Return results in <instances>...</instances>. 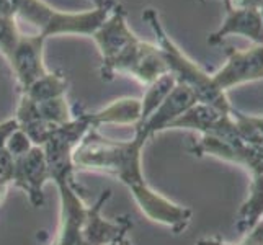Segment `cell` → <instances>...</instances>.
I'll use <instances>...</instances> for the list:
<instances>
[{
    "label": "cell",
    "instance_id": "cell-1",
    "mask_svg": "<svg viewBox=\"0 0 263 245\" xmlns=\"http://www.w3.org/2000/svg\"><path fill=\"white\" fill-rule=\"evenodd\" d=\"M149 139L134 133L129 141H116L105 138L98 129H92L80 141L72 154L76 170L102 172L113 175L123 185L131 186L144 180L142 149Z\"/></svg>",
    "mask_w": 263,
    "mask_h": 245
},
{
    "label": "cell",
    "instance_id": "cell-2",
    "mask_svg": "<svg viewBox=\"0 0 263 245\" xmlns=\"http://www.w3.org/2000/svg\"><path fill=\"white\" fill-rule=\"evenodd\" d=\"M142 18L151 25L154 34H156L157 46L167 62L168 74L175 77L177 84L192 90L199 103L211 105L222 113H232L234 106L231 105L226 92L216 87L213 82V74H208L201 66H198L177 46L162 26L157 12L154 8H147Z\"/></svg>",
    "mask_w": 263,
    "mask_h": 245
},
{
    "label": "cell",
    "instance_id": "cell-3",
    "mask_svg": "<svg viewBox=\"0 0 263 245\" xmlns=\"http://www.w3.org/2000/svg\"><path fill=\"white\" fill-rule=\"evenodd\" d=\"M116 7V2L111 0L103 7H95L88 12H59L56 8L44 4L43 0H16V15L23 20L34 25L40 30L38 34L43 38L56 34H85L92 36L106 16Z\"/></svg>",
    "mask_w": 263,
    "mask_h": 245
},
{
    "label": "cell",
    "instance_id": "cell-4",
    "mask_svg": "<svg viewBox=\"0 0 263 245\" xmlns=\"http://www.w3.org/2000/svg\"><path fill=\"white\" fill-rule=\"evenodd\" d=\"M128 190L131 192L134 201L139 206L142 214L152 222L165 225L174 234H180L188 228L193 216L192 210L170 201L164 195L157 193L147 183L146 178L128 186Z\"/></svg>",
    "mask_w": 263,
    "mask_h": 245
},
{
    "label": "cell",
    "instance_id": "cell-5",
    "mask_svg": "<svg viewBox=\"0 0 263 245\" xmlns=\"http://www.w3.org/2000/svg\"><path fill=\"white\" fill-rule=\"evenodd\" d=\"M59 192V231L52 245H80V232L88 213L74 175L52 180Z\"/></svg>",
    "mask_w": 263,
    "mask_h": 245
},
{
    "label": "cell",
    "instance_id": "cell-6",
    "mask_svg": "<svg viewBox=\"0 0 263 245\" xmlns=\"http://www.w3.org/2000/svg\"><path fill=\"white\" fill-rule=\"evenodd\" d=\"M97 46L102 54V67H100V76L103 80L110 82L113 80L111 67L116 59L128 49L131 44H134L139 38L136 36L128 26L126 22V10L116 4L111 13L106 16V20L102 26L92 34Z\"/></svg>",
    "mask_w": 263,
    "mask_h": 245
},
{
    "label": "cell",
    "instance_id": "cell-7",
    "mask_svg": "<svg viewBox=\"0 0 263 245\" xmlns=\"http://www.w3.org/2000/svg\"><path fill=\"white\" fill-rule=\"evenodd\" d=\"M226 54V64L213 74V82L219 90L228 92L229 88L263 80V44H253L249 49L228 48Z\"/></svg>",
    "mask_w": 263,
    "mask_h": 245
},
{
    "label": "cell",
    "instance_id": "cell-8",
    "mask_svg": "<svg viewBox=\"0 0 263 245\" xmlns=\"http://www.w3.org/2000/svg\"><path fill=\"white\" fill-rule=\"evenodd\" d=\"M49 180L51 174L43 147L33 146V149L26 156L15 159L12 185L25 192L33 208H41L46 201L44 186Z\"/></svg>",
    "mask_w": 263,
    "mask_h": 245
},
{
    "label": "cell",
    "instance_id": "cell-9",
    "mask_svg": "<svg viewBox=\"0 0 263 245\" xmlns=\"http://www.w3.org/2000/svg\"><path fill=\"white\" fill-rule=\"evenodd\" d=\"M110 198L111 190H105L97 198V201L88 206V213L80 232V245H108L120 234L131 231L133 222L128 216L118 217L116 221H108L102 216V208Z\"/></svg>",
    "mask_w": 263,
    "mask_h": 245
},
{
    "label": "cell",
    "instance_id": "cell-10",
    "mask_svg": "<svg viewBox=\"0 0 263 245\" xmlns=\"http://www.w3.org/2000/svg\"><path fill=\"white\" fill-rule=\"evenodd\" d=\"M44 43H46V38H43L41 34H22L12 58L8 59L13 74L20 82L22 92H25L34 80H38L48 72L43 61Z\"/></svg>",
    "mask_w": 263,
    "mask_h": 245
},
{
    "label": "cell",
    "instance_id": "cell-11",
    "mask_svg": "<svg viewBox=\"0 0 263 245\" xmlns=\"http://www.w3.org/2000/svg\"><path fill=\"white\" fill-rule=\"evenodd\" d=\"M198 102L195 93L185 85L177 84L174 90L168 93V97L159 105V108L154 111L142 124L136 126L134 133L142 134L144 138L151 139L157 133L168 129V126L174 123L178 116L183 115L190 106H193Z\"/></svg>",
    "mask_w": 263,
    "mask_h": 245
},
{
    "label": "cell",
    "instance_id": "cell-12",
    "mask_svg": "<svg viewBox=\"0 0 263 245\" xmlns=\"http://www.w3.org/2000/svg\"><path fill=\"white\" fill-rule=\"evenodd\" d=\"M237 34L252 40L255 44H263V15L253 8H231L224 23L208 38V44L217 46L226 36Z\"/></svg>",
    "mask_w": 263,
    "mask_h": 245
},
{
    "label": "cell",
    "instance_id": "cell-13",
    "mask_svg": "<svg viewBox=\"0 0 263 245\" xmlns=\"http://www.w3.org/2000/svg\"><path fill=\"white\" fill-rule=\"evenodd\" d=\"M88 118L95 129L103 124H120L134 128L141 120V100L133 97L115 100L113 103L102 108V110L88 113Z\"/></svg>",
    "mask_w": 263,
    "mask_h": 245
},
{
    "label": "cell",
    "instance_id": "cell-14",
    "mask_svg": "<svg viewBox=\"0 0 263 245\" xmlns=\"http://www.w3.org/2000/svg\"><path fill=\"white\" fill-rule=\"evenodd\" d=\"M226 115H231V113H222L221 110H217V108L211 105L196 102L193 106H190L183 115L178 116L177 120L168 126V129H192V131L199 133L201 136H208L216 131V128L221 124Z\"/></svg>",
    "mask_w": 263,
    "mask_h": 245
},
{
    "label": "cell",
    "instance_id": "cell-15",
    "mask_svg": "<svg viewBox=\"0 0 263 245\" xmlns=\"http://www.w3.org/2000/svg\"><path fill=\"white\" fill-rule=\"evenodd\" d=\"M15 120L18 123V128L25 131L26 136L31 139L33 146H38V147L44 146V142L48 141V138L54 129L51 124H48L41 118L38 105L23 93L16 108Z\"/></svg>",
    "mask_w": 263,
    "mask_h": 245
},
{
    "label": "cell",
    "instance_id": "cell-16",
    "mask_svg": "<svg viewBox=\"0 0 263 245\" xmlns=\"http://www.w3.org/2000/svg\"><path fill=\"white\" fill-rule=\"evenodd\" d=\"M165 74H168V67L159 46H152V44L146 43L138 61L131 67L129 76L138 79L144 85H151Z\"/></svg>",
    "mask_w": 263,
    "mask_h": 245
},
{
    "label": "cell",
    "instance_id": "cell-17",
    "mask_svg": "<svg viewBox=\"0 0 263 245\" xmlns=\"http://www.w3.org/2000/svg\"><path fill=\"white\" fill-rule=\"evenodd\" d=\"M263 219V174L252 175L249 198L242 203L235 228L240 234H247L253 225Z\"/></svg>",
    "mask_w": 263,
    "mask_h": 245
},
{
    "label": "cell",
    "instance_id": "cell-18",
    "mask_svg": "<svg viewBox=\"0 0 263 245\" xmlns=\"http://www.w3.org/2000/svg\"><path fill=\"white\" fill-rule=\"evenodd\" d=\"M69 80L62 72H46L43 77L34 80L33 84L22 92L34 103H43L52 98L66 97Z\"/></svg>",
    "mask_w": 263,
    "mask_h": 245
},
{
    "label": "cell",
    "instance_id": "cell-19",
    "mask_svg": "<svg viewBox=\"0 0 263 245\" xmlns=\"http://www.w3.org/2000/svg\"><path fill=\"white\" fill-rule=\"evenodd\" d=\"M175 85H177V80L172 74L162 76L160 79H157L156 82H154V84L147 85L146 93H144V97L141 98V120L136 126L142 124L154 111L157 110L159 105L168 97V93L174 90Z\"/></svg>",
    "mask_w": 263,
    "mask_h": 245
},
{
    "label": "cell",
    "instance_id": "cell-20",
    "mask_svg": "<svg viewBox=\"0 0 263 245\" xmlns=\"http://www.w3.org/2000/svg\"><path fill=\"white\" fill-rule=\"evenodd\" d=\"M36 105H38L41 118L48 124H51L52 128L66 124L74 118V111H72L70 105L67 103L66 97L52 98V100H48V102L36 103Z\"/></svg>",
    "mask_w": 263,
    "mask_h": 245
},
{
    "label": "cell",
    "instance_id": "cell-21",
    "mask_svg": "<svg viewBox=\"0 0 263 245\" xmlns=\"http://www.w3.org/2000/svg\"><path fill=\"white\" fill-rule=\"evenodd\" d=\"M20 31H18L15 15H2L0 16V52L7 58H12V54L20 41Z\"/></svg>",
    "mask_w": 263,
    "mask_h": 245
},
{
    "label": "cell",
    "instance_id": "cell-22",
    "mask_svg": "<svg viewBox=\"0 0 263 245\" xmlns=\"http://www.w3.org/2000/svg\"><path fill=\"white\" fill-rule=\"evenodd\" d=\"M5 149L12 154L13 159H20L33 149V142L28 136H26L25 131H22L20 128H18L10 134V138L7 139Z\"/></svg>",
    "mask_w": 263,
    "mask_h": 245
},
{
    "label": "cell",
    "instance_id": "cell-23",
    "mask_svg": "<svg viewBox=\"0 0 263 245\" xmlns=\"http://www.w3.org/2000/svg\"><path fill=\"white\" fill-rule=\"evenodd\" d=\"M13 170H15V159L7 149H2L0 150V178L10 181L12 185Z\"/></svg>",
    "mask_w": 263,
    "mask_h": 245
},
{
    "label": "cell",
    "instance_id": "cell-24",
    "mask_svg": "<svg viewBox=\"0 0 263 245\" xmlns=\"http://www.w3.org/2000/svg\"><path fill=\"white\" fill-rule=\"evenodd\" d=\"M15 129H18V123H16L15 118L0 123V150L5 149L7 139L10 138V134H12Z\"/></svg>",
    "mask_w": 263,
    "mask_h": 245
},
{
    "label": "cell",
    "instance_id": "cell-25",
    "mask_svg": "<svg viewBox=\"0 0 263 245\" xmlns=\"http://www.w3.org/2000/svg\"><path fill=\"white\" fill-rule=\"evenodd\" d=\"M231 8H253L263 15V0H231Z\"/></svg>",
    "mask_w": 263,
    "mask_h": 245
},
{
    "label": "cell",
    "instance_id": "cell-26",
    "mask_svg": "<svg viewBox=\"0 0 263 245\" xmlns=\"http://www.w3.org/2000/svg\"><path fill=\"white\" fill-rule=\"evenodd\" d=\"M2 15L16 16V0H0V16Z\"/></svg>",
    "mask_w": 263,
    "mask_h": 245
},
{
    "label": "cell",
    "instance_id": "cell-27",
    "mask_svg": "<svg viewBox=\"0 0 263 245\" xmlns=\"http://www.w3.org/2000/svg\"><path fill=\"white\" fill-rule=\"evenodd\" d=\"M195 245H235V243H229V242H224L217 237H204V239H199ZM240 245V243H239Z\"/></svg>",
    "mask_w": 263,
    "mask_h": 245
},
{
    "label": "cell",
    "instance_id": "cell-28",
    "mask_svg": "<svg viewBox=\"0 0 263 245\" xmlns=\"http://www.w3.org/2000/svg\"><path fill=\"white\" fill-rule=\"evenodd\" d=\"M8 188H10V181H7L4 178H0V204L4 203V199L7 198Z\"/></svg>",
    "mask_w": 263,
    "mask_h": 245
},
{
    "label": "cell",
    "instance_id": "cell-29",
    "mask_svg": "<svg viewBox=\"0 0 263 245\" xmlns=\"http://www.w3.org/2000/svg\"><path fill=\"white\" fill-rule=\"evenodd\" d=\"M129 232V231H128ZM128 232H123L120 234L118 237L111 242V243H108V245H129V240H128Z\"/></svg>",
    "mask_w": 263,
    "mask_h": 245
},
{
    "label": "cell",
    "instance_id": "cell-30",
    "mask_svg": "<svg viewBox=\"0 0 263 245\" xmlns=\"http://www.w3.org/2000/svg\"><path fill=\"white\" fill-rule=\"evenodd\" d=\"M92 2L95 4V7H103V5H106V4H110L111 0H92Z\"/></svg>",
    "mask_w": 263,
    "mask_h": 245
},
{
    "label": "cell",
    "instance_id": "cell-31",
    "mask_svg": "<svg viewBox=\"0 0 263 245\" xmlns=\"http://www.w3.org/2000/svg\"><path fill=\"white\" fill-rule=\"evenodd\" d=\"M199 2H203V0H199ZM222 2H224V7H226V12H228L231 8V0H222Z\"/></svg>",
    "mask_w": 263,
    "mask_h": 245
}]
</instances>
